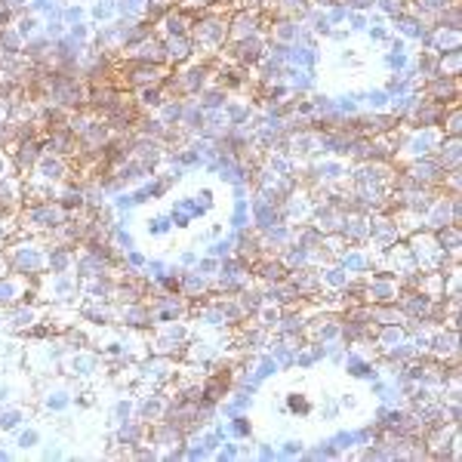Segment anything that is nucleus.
<instances>
[{
    "label": "nucleus",
    "instance_id": "obj_2",
    "mask_svg": "<svg viewBox=\"0 0 462 462\" xmlns=\"http://www.w3.org/2000/svg\"><path fill=\"white\" fill-rule=\"evenodd\" d=\"M34 441H37V435H34V432H25V435L19 438V444H22V447H34Z\"/></svg>",
    "mask_w": 462,
    "mask_h": 462
},
{
    "label": "nucleus",
    "instance_id": "obj_3",
    "mask_svg": "<svg viewBox=\"0 0 462 462\" xmlns=\"http://www.w3.org/2000/svg\"><path fill=\"white\" fill-rule=\"evenodd\" d=\"M12 299V287H0V302H9Z\"/></svg>",
    "mask_w": 462,
    "mask_h": 462
},
{
    "label": "nucleus",
    "instance_id": "obj_1",
    "mask_svg": "<svg viewBox=\"0 0 462 462\" xmlns=\"http://www.w3.org/2000/svg\"><path fill=\"white\" fill-rule=\"evenodd\" d=\"M15 422H19V413H3L0 416V429H12Z\"/></svg>",
    "mask_w": 462,
    "mask_h": 462
}]
</instances>
